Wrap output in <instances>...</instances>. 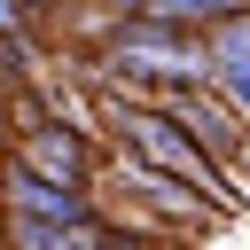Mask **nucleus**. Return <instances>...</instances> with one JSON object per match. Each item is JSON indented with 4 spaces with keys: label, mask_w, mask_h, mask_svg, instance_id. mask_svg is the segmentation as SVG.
<instances>
[{
    "label": "nucleus",
    "mask_w": 250,
    "mask_h": 250,
    "mask_svg": "<svg viewBox=\"0 0 250 250\" xmlns=\"http://www.w3.org/2000/svg\"><path fill=\"white\" fill-rule=\"evenodd\" d=\"M86 70L102 78V94L164 102V94L211 86V39L203 31H180V23H156V16H125V23H102Z\"/></svg>",
    "instance_id": "f257e3e1"
},
{
    "label": "nucleus",
    "mask_w": 250,
    "mask_h": 250,
    "mask_svg": "<svg viewBox=\"0 0 250 250\" xmlns=\"http://www.w3.org/2000/svg\"><path fill=\"white\" fill-rule=\"evenodd\" d=\"M102 125H109V141H117V156H133V164H148V172H164V180H180V188H195L219 219L227 211H242V188L156 109V102H125V94H102Z\"/></svg>",
    "instance_id": "f03ea898"
},
{
    "label": "nucleus",
    "mask_w": 250,
    "mask_h": 250,
    "mask_svg": "<svg viewBox=\"0 0 250 250\" xmlns=\"http://www.w3.org/2000/svg\"><path fill=\"white\" fill-rule=\"evenodd\" d=\"M0 156L23 164L31 180L86 188V195H94V172H102V156H94V125H70V117H55V109H23V125H16V141H8Z\"/></svg>",
    "instance_id": "7ed1b4c3"
},
{
    "label": "nucleus",
    "mask_w": 250,
    "mask_h": 250,
    "mask_svg": "<svg viewBox=\"0 0 250 250\" xmlns=\"http://www.w3.org/2000/svg\"><path fill=\"white\" fill-rule=\"evenodd\" d=\"M156 109H164V117H172V125H180V133H188V141H195L227 180H234V172H250V125H242L211 86H195V94H164Z\"/></svg>",
    "instance_id": "20e7f679"
},
{
    "label": "nucleus",
    "mask_w": 250,
    "mask_h": 250,
    "mask_svg": "<svg viewBox=\"0 0 250 250\" xmlns=\"http://www.w3.org/2000/svg\"><path fill=\"white\" fill-rule=\"evenodd\" d=\"M94 180H117V188H133V203H141V211H156L172 234H180V227H219V211H211L195 188H180V180H164V172H148V164H133V156H109Z\"/></svg>",
    "instance_id": "39448f33"
},
{
    "label": "nucleus",
    "mask_w": 250,
    "mask_h": 250,
    "mask_svg": "<svg viewBox=\"0 0 250 250\" xmlns=\"http://www.w3.org/2000/svg\"><path fill=\"white\" fill-rule=\"evenodd\" d=\"M0 250H156L141 234H125L117 219H70V227H39V219H8L0 211Z\"/></svg>",
    "instance_id": "423d86ee"
},
{
    "label": "nucleus",
    "mask_w": 250,
    "mask_h": 250,
    "mask_svg": "<svg viewBox=\"0 0 250 250\" xmlns=\"http://www.w3.org/2000/svg\"><path fill=\"white\" fill-rule=\"evenodd\" d=\"M0 211L8 219H39V227H70V219H94L102 203L86 188H55V180H31L23 164L0 156Z\"/></svg>",
    "instance_id": "0eeeda50"
},
{
    "label": "nucleus",
    "mask_w": 250,
    "mask_h": 250,
    "mask_svg": "<svg viewBox=\"0 0 250 250\" xmlns=\"http://www.w3.org/2000/svg\"><path fill=\"white\" fill-rule=\"evenodd\" d=\"M203 39H211V94L250 125V8L219 31H203Z\"/></svg>",
    "instance_id": "6e6552de"
},
{
    "label": "nucleus",
    "mask_w": 250,
    "mask_h": 250,
    "mask_svg": "<svg viewBox=\"0 0 250 250\" xmlns=\"http://www.w3.org/2000/svg\"><path fill=\"white\" fill-rule=\"evenodd\" d=\"M250 0H156L148 16L156 23H180V31H219V23H234Z\"/></svg>",
    "instance_id": "1a4fd4ad"
},
{
    "label": "nucleus",
    "mask_w": 250,
    "mask_h": 250,
    "mask_svg": "<svg viewBox=\"0 0 250 250\" xmlns=\"http://www.w3.org/2000/svg\"><path fill=\"white\" fill-rule=\"evenodd\" d=\"M102 8H109V23H125V16H148L156 0H102Z\"/></svg>",
    "instance_id": "9d476101"
}]
</instances>
